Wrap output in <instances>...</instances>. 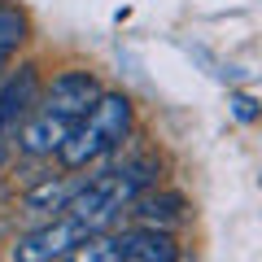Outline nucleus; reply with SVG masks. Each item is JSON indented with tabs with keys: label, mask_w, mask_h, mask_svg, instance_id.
Masks as SVG:
<instances>
[{
	"label": "nucleus",
	"mask_w": 262,
	"mask_h": 262,
	"mask_svg": "<svg viewBox=\"0 0 262 262\" xmlns=\"http://www.w3.org/2000/svg\"><path fill=\"white\" fill-rule=\"evenodd\" d=\"M131 131V101L122 92H101V101L88 110V118L75 127V136L61 144V166L66 170H83L96 158L114 153Z\"/></svg>",
	"instance_id": "nucleus-1"
},
{
	"label": "nucleus",
	"mask_w": 262,
	"mask_h": 262,
	"mask_svg": "<svg viewBox=\"0 0 262 262\" xmlns=\"http://www.w3.org/2000/svg\"><path fill=\"white\" fill-rule=\"evenodd\" d=\"M75 258H83V262H175L179 249H175V241H170V232L136 223V227L114 232V236L110 232L92 236Z\"/></svg>",
	"instance_id": "nucleus-2"
},
{
	"label": "nucleus",
	"mask_w": 262,
	"mask_h": 262,
	"mask_svg": "<svg viewBox=\"0 0 262 262\" xmlns=\"http://www.w3.org/2000/svg\"><path fill=\"white\" fill-rule=\"evenodd\" d=\"M92 241V227L83 223V219L75 214H57L48 227H39V232L22 236L18 245H13V258L18 262H48V258H75L83 245Z\"/></svg>",
	"instance_id": "nucleus-3"
},
{
	"label": "nucleus",
	"mask_w": 262,
	"mask_h": 262,
	"mask_svg": "<svg viewBox=\"0 0 262 262\" xmlns=\"http://www.w3.org/2000/svg\"><path fill=\"white\" fill-rule=\"evenodd\" d=\"M96 101H101V83L88 70H61L48 83V92L39 96V110L57 114V118H70V122H83Z\"/></svg>",
	"instance_id": "nucleus-4"
},
{
	"label": "nucleus",
	"mask_w": 262,
	"mask_h": 262,
	"mask_svg": "<svg viewBox=\"0 0 262 262\" xmlns=\"http://www.w3.org/2000/svg\"><path fill=\"white\" fill-rule=\"evenodd\" d=\"M39 105V75L35 66H22L18 75L0 79V140H18V127Z\"/></svg>",
	"instance_id": "nucleus-5"
},
{
	"label": "nucleus",
	"mask_w": 262,
	"mask_h": 262,
	"mask_svg": "<svg viewBox=\"0 0 262 262\" xmlns=\"http://www.w3.org/2000/svg\"><path fill=\"white\" fill-rule=\"evenodd\" d=\"M75 127L79 122H70V118H57V114H48V110H31V118L18 127V149L27 153V158H53V153H61V144L75 136Z\"/></svg>",
	"instance_id": "nucleus-6"
},
{
	"label": "nucleus",
	"mask_w": 262,
	"mask_h": 262,
	"mask_svg": "<svg viewBox=\"0 0 262 262\" xmlns=\"http://www.w3.org/2000/svg\"><path fill=\"white\" fill-rule=\"evenodd\" d=\"M184 196L179 192H140L136 201H131V210L127 214L136 219V223H144V227H162V232H170V227H179L184 223Z\"/></svg>",
	"instance_id": "nucleus-7"
},
{
	"label": "nucleus",
	"mask_w": 262,
	"mask_h": 262,
	"mask_svg": "<svg viewBox=\"0 0 262 262\" xmlns=\"http://www.w3.org/2000/svg\"><path fill=\"white\" fill-rule=\"evenodd\" d=\"M88 179H44V184H35L27 192V201H22V206H27V214H66V210H70V201H75V192L79 188H83Z\"/></svg>",
	"instance_id": "nucleus-8"
},
{
	"label": "nucleus",
	"mask_w": 262,
	"mask_h": 262,
	"mask_svg": "<svg viewBox=\"0 0 262 262\" xmlns=\"http://www.w3.org/2000/svg\"><path fill=\"white\" fill-rule=\"evenodd\" d=\"M22 39H27V18H22L18 9H9V5H0V61H5Z\"/></svg>",
	"instance_id": "nucleus-9"
},
{
	"label": "nucleus",
	"mask_w": 262,
	"mask_h": 262,
	"mask_svg": "<svg viewBox=\"0 0 262 262\" xmlns=\"http://www.w3.org/2000/svg\"><path fill=\"white\" fill-rule=\"evenodd\" d=\"M232 114L241 122H253V118H258V101H249V96H232Z\"/></svg>",
	"instance_id": "nucleus-10"
}]
</instances>
